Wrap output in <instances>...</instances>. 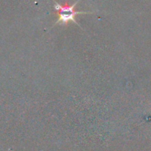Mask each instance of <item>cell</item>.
I'll return each instance as SVG.
<instances>
[{"mask_svg": "<svg viewBox=\"0 0 151 151\" xmlns=\"http://www.w3.org/2000/svg\"><path fill=\"white\" fill-rule=\"evenodd\" d=\"M80 0H78L75 3L73 4L72 5H70L68 3V2H65L64 5H60L57 2L54 1V9L55 11L53 12V14H56L59 17L58 19L55 22L54 25L57 24H67L69 22H73L74 24H77L78 26L80 27L79 23L76 20V17L78 14H93L91 12H84V11H77L75 10V7L78 4V2ZM53 25V26H54Z\"/></svg>", "mask_w": 151, "mask_h": 151, "instance_id": "1", "label": "cell"}]
</instances>
